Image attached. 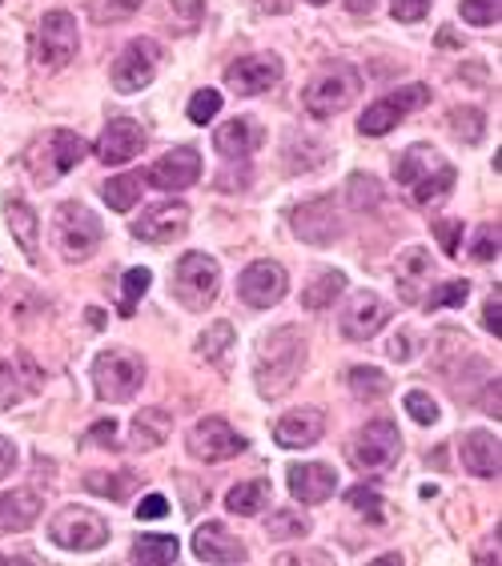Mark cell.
Here are the masks:
<instances>
[{
	"label": "cell",
	"mask_w": 502,
	"mask_h": 566,
	"mask_svg": "<svg viewBox=\"0 0 502 566\" xmlns=\"http://www.w3.org/2000/svg\"><path fill=\"white\" fill-rule=\"evenodd\" d=\"M145 382V362L129 350H105L93 362V386L105 402H129Z\"/></svg>",
	"instance_id": "cell-4"
},
{
	"label": "cell",
	"mask_w": 502,
	"mask_h": 566,
	"mask_svg": "<svg viewBox=\"0 0 502 566\" xmlns=\"http://www.w3.org/2000/svg\"><path fill=\"white\" fill-rule=\"evenodd\" d=\"M346 4H350V13H370L378 0H346Z\"/></svg>",
	"instance_id": "cell-58"
},
{
	"label": "cell",
	"mask_w": 502,
	"mask_h": 566,
	"mask_svg": "<svg viewBox=\"0 0 502 566\" xmlns=\"http://www.w3.org/2000/svg\"><path fill=\"white\" fill-rule=\"evenodd\" d=\"M482 326H487L494 338L502 333V297H499V290L487 297V309H482Z\"/></svg>",
	"instance_id": "cell-50"
},
{
	"label": "cell",
	"mask_w": 502,
	"mask_h": 566,
	"mask_svg": "<svg viewBox=\"0 0 502 566\" xmlns=\"http://www.w3.org/2000/svg\"><path fill=\"white\" fill-rule=\"evenodd\" d=\"M89 443H105V446H117V422H97L93 431H89Z\"/></svg>",
	"instance_id": "cell-54"
},
{
	"label": "cell",
	"mask_w": 502,
	"mask_h": 566,
	"mask_svg": "<svg viewBox=\"0 0 502 566\" xmlns=\"http://www.w3.org/2000/svg\"><path fill=\"white\" fill-rule=\"evenodd\" d=\"M85 153H89V145L77 133H69V129H52V133L33 149V173H37V181L52 185L57 177L73 173L77 165L85 161Z\"/></svg>",
	"instance_id": "cell-8"
},
{
	"label": "cell",
	"mask_w": 502,
	"mask_h": 566,
	"mask_svg": "<svg viewBox=\"0 0 502 566\" xmlns=\"http://www.w3.org/2000/svg\"><path fill=\"white\" fill-rule=\"evenodd\" d=\"M266 503H270V482H237V486L225 494V510L242 518L261 515Z\"/></svg>",
	"instance_id": "cell-30"
},
{
	"label": "cell",
	"mask_w": 502,
	"mask_h": 566,
	"mask_svg": "<svg viewBox=\"0 0 502 566\" xmlns=\"http://www.w3.org/2000/svg\"><path fill=\"white\" fill-rule=\"evenodd\" d=\"M358 93H362V73L350 64H334V69L310 81L306 93H302V105H306L310 117L326 121L334 113H342L350 101H358Z\"/></svg>",
	"instance_id": "cell-3"
},
{
	"label": "cell",
	"mask_w": 502,
	"mask_h": 566,
	"mask_svg": "<svg viewBox=\"0 0 502 566\" xmlns=\"http://www.w3.org/2000/svg\"><path fill=\"white\" fill-rule=\"evenodd\" d=\"M346 382L358 398H386V390H390V378L374 366H354L346 374Z\"/></svg>",
	"instance_id": "cell-36"
},
{
	"label": "cell",
	"mask_w": 502,
	"mask_h": 566,
	"mask_svg": "<svg viewBox=\"0 0 502 566\" xmlns=\"http://www.w3.org/2000/svg\"><path fill=\"white\" fill-rule=\"evenodd\" d=\"M40 382H45V374L28 354L0 357V406H16V402L33 398Z\"/></svg>",
	"instance_id": "cell-17"
},
{
	"label": "cell",
	"mask_w": 502,
	"mask_h": 566,
	"mask_svg": "<svg viewBox=\"0 0 502 566\" xmlns=\"http://www.w3.org/2000/svg\"><path fill=\"white\" fill-rule=\"evenodd\" d=\"M398 455H402V434H398V426H394L390 418L366 422V431L358 434L354 446H350L354 467L358 470H370V474L386 470Z\"/></svg>",
	"instance_id": "cell-9"
},
{
	"label": "cell",
	"mask_w": 502,
	"mask_h": 566,
	"mask_svg": "<svg viewBox=\"0 0 502 566\" xmlns=\"http://www.w3.org/2000/svg\"><path fill=\"white\" fill-rule=\"evenodd\" d=\"M439 45H446V49H454V45H458V37H454V28H442V33H439Z\"/></svg>",
	"instance_id": "cell-59"
},
{
	"label": "cell",
	"mask_w": 502,
	"mask_h": 566,
	"mask_svg": "<svg viewBox=\"0 0 502 566\" xmlns=\"http://www.w3.org/2000/svg\"><path fill=\"white\" fill-rule=\"evenodd\" d=\"M189 225V210L182 201H161L153 210H145L133 222V237L137 241H149V246H161V241H173V237L185 234Z\"/></svg>",
	"instance_id": "cell-18"
},
{
	"label": "cell",
	"mask_w": 502,
	"mask_h": 566,
	"mask_svg": "<svg viewBox=\"0 0 502 566\" xmlns=\"http://www.w3.org/2000/svg\"><path fill=\"white\" fill-rule=\"evenodd\" d=\"M294 234L302 241H314V246H330L338 237V213H334L330 198H314L306 205L294 210Z\"/></svg>",
	"instance_id": "cell-23"
},
{
	"label": "cell",
	"mask_w": 502,
	"mask_h": 566,
	"mask_svg": "<svg viewBox=\"0 0 502 566\" xmlns=\"http://www.w3.org/2000/svg\"><path fill=\"white\" fill-rule=\"evenodd\" d=\"M475 261H478V266H490V261H499V225H478V234H475Z\"/></svg>",
	"instance_id": "cell-46"
},
{
	"label": "cell",
	"mask_w": 502,
	"mask_h": 566,
	"mask_svg": "<svg viewBox=\"0 0 502 566\" xmlns=\"http://www.w3.org/2000/svg\"><path fill=\"white\" fill-rule=\"evenodd\" d=\"M194 554H197V563H209V566H233L249 558L242 542L233 539L221 522H206V527L194 530Z\"/></svg>",
	"instance_id": "cell-21"
},
{
	"label": "cell",
	"mask_w": 502,
	"mask_h": 566,
	"mask_svg": "<svg viewBox=\"0 0 502 566\" xmlns=\"http://www.w3.org/2000/svg\"><path fill=\"white\" fill-rule=\"evenodd\" d=\"M390 13H394V21L415 25V21H422V16L430 13V0H390Z\"/></svg>",
	"instance_id": "cell-48"
},
{
	"label": "cell",
	"mask_w": 502,
	"mask_h": 566,
	"mask_svg": "<svg viewBox=\"0 0 502 566\" xmlns=\"http://www.w3.org/2000/svg\"><path fill=\"white\" fill-rule=\"evenodd\" d=\"M378 198H382V189L374 177H362V173L350 177V205H354V210H374Z\"/></svg>",
	"instance_id": "cell-42"
},
{
	"label": "cell",
	"mask_w": 502,
	"mask_h": 566,
	"mask_svg": "<svg viewBox=\"0 0 502 566\" xmlns=\"http://www.w3.org/2000/svg\"><path fill=\"white\" fill-rule=\"evenodd\" d=\"M430 270H434V261H430L427 249H406L398 266H394V282H398V294L402 302H422V294L430 290Z\"/></svg>",
	"instance_id": "cell-25"
},
{
	"label": "cell",
	"mask_w": 502,
	"mask_h": 566,
	"mask_svg": "<svg viewBox=\"0 0 502 566\" xmlns=\"http://www.w3.org/2000/svg\"><path fill=\"white\" fill-rule=\"evenodd\" d=\"M463 21L466 25H494L499 21V0H463Z\"/></svg>",
	"instance_id": "cell-45"
},
{
	"label": "cell",
	"mask_w": 502,
	"mask_h": 566,
	"mask_svg": "<svg viewBox=\"0 0 502 566\" xmlns=\"http://www.w3.org/2000/svg\"><path fill=\"white\" fill-rule=\"evenodd\" d=\"M165 510H170V498H165V494H145L141 506H137V518H141V522H153V518H165Z\"/></svg>",
	"instance_id": "cell-49"
},
{
	"label": "cell",
	"mask_w": 502,
	"mask_h": 566,
	"mask_svg": "<svg viewBox=\"0 0 502 566\" xmlns=\"http://www.w3.org/2000/svg\"><path fill=\"white\" fill-rule=\"evenodd\" d=\"M153 285V273L145 266H133V270H125V282H121V314L129 318L137 309V302L145 297V290Z\"/></svg>",
	"instance_id": "cell-38"
},
{
	"label": "cell",
	"mask_w": 502,
	"mask_h": 566,
	"mask_svg": "<svg viewBox=\"0 0 502 566\" xmlns=\"http://www.w3.org/2000/svg\"><path fill=\"white\" fill-rule=\"evenodd\" d=\"M185 494H189V510H197L201 503H209V491H197V482L194 479H182Z\"/></svg>",
	"instance_id": "cell-56"
},
{
	"label": "cell",
	"mask_w": 502,
	"mask_h": 566,
	"mask_svg": "<svg viewBox=\"0 0 502 566\" xmlns=\"http://www.w3.org/2000/svg\"><path fill=\"white\" fill-rule=\"evenodd\" d=\"M85 318L93 321V330H101V326H105V314H101V309H89Z\"/></svg>",
	"instance_id": "cell-60"
},
{
	"label": "cell",
	"mask_w": 502,
	"mask_h": 566,
	"mask_svg": "<svg viewBox=\"0 0 502 566\" xmlns=\"http://www.w3.org/2000/svg\"><path fill=\"white\" fill-rule=\"evenodd\" d=\"M141 149H145V129L137 121H129V117H113L97 141V157L105 161V165H125V161H133Z\"/></svg>",
	"instance_id": "cell-20"
},
{
	"label": "cell",
	"mask_w": 502,
	"mask_h": 566,
	"mask_svg": "<svg viewBox=\"0 0 502 566\" xmlns=\"http://www.w3.org/2000/svg\"><path fill=\"white\" fill-rule=\"evenodd\" d=\"M342 290H346V273L342 270H326L318 282L302 294V306L306 309H326V306H334V297L342 294Z\"/></svg>",
	"instance_id": "cell-35"
},
{
	"label": "cell",
	"mask_w": 502,
	"mask_h": 566,
	"mask_svg": "<svg viewBox=\"0 0 502 566\" xmlns=\"http://www.w3.org/2000/svg\"><path fill=\"white\" fill-rule=\"evenodd\" d=\"M434 234H439V241H442L446 253H458V234H463V225L458 222H439L434 225Z\"/></svg>",
	"instance_id": "cell-52"
},
{
	"label": "cell",
	"mask_w": 502,
	"mask_h": 566,
	"mask_svg": "<svg viewBox=\"0 0 502 566\" xmlns=\"http://www.w3.org/2000/svg\"><path fill=\"white\" fill-rule=\"evenodd\" d=\"M137 479L129 474V470H117V474H109V470H93V474H85V491L97 494V498H109V503H125L129 494H133Z\"/></svg>",
	"instance_id": "cell-33"
},
{
	"label": "cell",
	"mask_w": 502,
	"mask_h": 566,
	"mask_svg": "<svg viewBox=\"0 0 502 566\" xmlns=\"http://www.w3.org/2000/svg\"><path fill=\"white\" fill-rule=\"evenodd\" d=\"M394 306L390 302H382L378 294H358L354 302H350V309L342 314V333L350 338V342H366V338H374V333L390 321Z\"/></svg>",
	"instance_id": "cell-19"
},
{
	"label": "cell",
	"mask_w": 502,
	"mask_h": 566,
	"mask_svg": "<svg viewBox=\"0 0 502 566\" xmlns=\"http://www.w3.org/2000/svg\"><path fill=\"white\" fill-rule=\"evenodd\" d=\"M233 338H237V333H233L230 321H213V326H209V330L197 338V354L206 357V362H221V357H225V350L233 345Z\"/></svg>",
	"instance_id": "cell-37"
},
{
	"label": "cell",
	"mask_w": 502,
	"mask_h": 566,
	"mask_svg": "<svg viewBox=\"0 0 502 566\" xmlns=\"http://www.w3.org/2000/svg\"><path fill=\"white\" fill-rule=\"evenodd\" d=\"M346 498H350V506H354V510H362V515H366L374 527H382V522H386V506H382V498H378V491H374V486H354V491L346 494Z\"/></svg>",
	"instance_id": "cell-40"
},
{
	"label": "cell",
	"mask_w": 502,
	"mask_h": 566,
	"mask_svg": "<svg viewBox=\"0 0 502 566\" xmlns=\"http://www.w3.org/2000/svg\"><path fill=\"white\" fill-rule=\"evenodd\" d=\"M16 462H21V455H16V446L9 443L4 434H0V479H9V474L16 470Z\"/></svg>",
	"instance_id": "cell-53"
},
{
	"label": "cell",
	"mask_w": 502,
	"mask_h": 566,
	"mask_svg": "<svg viewBox=\"0 0 502 566\" xmlns=\"http://www.w3.org/2000/svg\"><path fill=\"white\" fill-rule=\"evenodd\" d=\"M326 431L318 410H290L278 426H273V443L282 450H302V446H314Z\"/></svg>",
	"instance_id": "cell-24"
},
{
	"label": "cell",
	"mask_w": 502,
	"mask_h": 566,
	"mask_svg": "<svg viewBox=\"0 0 502 566\" xmlns=\"http://www.w3.org/2000/svg\"><path fill=\"white\" fill-rule=\"evenodd\" d=\"M4 563H9V558H0V566H4Z\"/></svg>",
	"instance_id": "cell-62"
},
{
	"label": "cell",
	"mask_w": 502,
	"mask_h": 566,
	"mask_svg": "<svg viewBox=\"0 0 502 566\" xmlns=\"http://www.w3.org/2000/svg\"><path fill=\"white\" fill-rule=\"evenodd\" d=\"M101 4H105V9H97L101 21H105V16H109V21H117V16H129V13H137V9H141V0H101Z\"/></svg>",
	"instance_id": "cell-51"
},
{
	"label": "cell",
	"mask_w": 502,
	"mask_h": 566,
	"mask_svg": "<svg viewBox=\"0 0 502 566\" xmlns=\"http://www.w3.org/2000/svg\"><path fill=\"white\" fill-rule=\"evenodd\" d=\"M302 366H306V338H302L294 326L273 330L270 338L261 342L258 366H254V378H258L261 398L285 394V390L297 382Z\"/></svg>",
	"instance_id": "cell-2"
},
{
	"label": "cell",
	"mask_w": 502,
	"mask_h": 566,
	"mask_svg": "<svg viewBox=\"0 0 502 566\" xmlns=\"http://www.w3.org/2000/svg\"><path fill=\"white\" fill-rule=\"evenodd\" d=\"M173 431V418L165 410H141L133 418V446L137 450H157Z\"/></svg>",
	"instance_id": "cell-31"
},
{
	"label": "cell",
	"mask_w": 502,
	"mask_h": 566,
	"mask_svg": "<svg viewBox=\"0 0 502 566\" xmlns=\"http://www.w3.org/2000/svg\"><path fill=\"white\" fill-rule=\"evenodd\" d=\"M161 61V45L157 40H129L121 49V57L113 61V89L117 93H141L153 81Z\"/></svg>",
	"instance_id": "cell-11"
},
{
	"label": "cell",
	"mask_w": 502,
	"mask_h": 566,
	"mask_svg": "<svg viewBox=\"0 0 502 566\" xmlns=\"http://www.w3.org/2000/svg\"><path fill=\"white\" fill-rule=\"evenodd\" d=\"M390 354L398 357V362H410V357H415V342H410V338L402 333V338H394V342H390Z\"/></svg>",
	"instance_id": "cell-55"
},
{
	"label": "cell",
	"mask_w": 502,
	"mask_h": 566,
	"mask_svg": "<svg viewBox=\"0 0 502 566\" xmlns=\"http://www.w3.org/2000/svg\"><path fill=\"white\" fill-rule=\"evenodd\" d=\"M213 145H218L221 157H230V161H245L254 149L261 145V129L258 121H249V117H233V121H225L213 133Z\"/></svg>",
	"instance_id": "cell-27"
},
{
	"label": "cell",
	"mask_w": 502,
	"mask_h": 566,
	"mask_svg": "<svg viewBox=\"0 0 502 566\" xmlns=\"http://www.w3.org/2000/svg\"><path fill=\"white\" fill-rule=\"evenodd\" d=\"M310 4H326V0H310Z\"/></svg>",
	"instance_id": "cell-61"
},
{
	"label": "cell",
	"mask_w": 502,
	"mask_h": 566,
	"mask_svg": "<svg viewBox=\"0 0 502 566\" xmlns=\"http://www.w3.org/2000/svg\"><path fill=\"white\" fill-rule=\"evenodd\" d=\"M285 270L278 261H254L249 270L242 273V282H237V294H242L245 306L254 309H270L278 306L285 297Z\"/></svg>",
	"instance_id": "cell-15"
},
{
	"label": "cell",
	"mask_w": 502,
	"mask_h": 566,
	"mask_svg": "<svg viewBox=\"0 0 502 566\" xmlns=\"http://www.w3.org/2000/svg\"><path fill=\"white\" fill-rule=\"evenodd\" d=\"M266 530H270V539H302L310 530V522L297 518L294 510H282V515H273L270 522H266Z\"/></svg>",
	"instance_id": "cell-43"
},
{
	"label": "cell",
	"mask_w": 502,
	"mask_h": 566,
	"mask_svg": "<svg viewBox=\"0 0 502 566\" xmlns=\"http://www.w3.org/2000/svg\"><path fill=\"white\" fill-rule=\"evenodd\" d=\"M141 201V177L137 173H125V177H109L105 181V205L117 213H129Z\"/></svg>",
	"instance_id": "cell-34"
},
{
	"label": "cell",
	"mask_w": 502,
	"mask_h": 566,
	"mask_svg": "<svg viewBox=\"0 0 502 566\" xmlns=\"http://www.w3.org/2000/svg\"><path fill=\"white\" fill-rule=\"evenodd\" d=\"M427 101H430V89L427 85H406V89H398V93H386L382 101L366 105V113H362L358 129H362L366 137H386L394 125L402 121V117H410L415 109H422Z\"/></svg>",
	"instance_id": "cell-10"
},
{
	"label": "cell",
	"mask_w": 502,
	"mask_h": 566,
	"mask_svg": "<svg viewBox=\"0 0 502 566\" xmlns=\"http://www.w3.org/2000/svg\"><path fill=\"white\" fill-rule=\"evenodd\" d=\"M278 81H282V57H273V52L237 57V61L225 69V85H230L237 97H258V93H270Z\"/></svg>",
	"instance_id": "cell-12"
},
{
	"label": "cell",
	"mask_w": 502,
	"mask_h": 566,
	"mask_svg": "<svg viewBox=\"0 0 502 566\" xmlns=\"http://www.w3.org/2000/svg\"><path fill=\"white\" fill-rule=\"evenodd\" d=\"M466 297H470V282H442L439 290H427L422 306H427V309L466 306Z\"/></svg>",
	"instance_id": "cell-39"
},
{
	"label": "cell",
	"mask_w": 502,
	"mask_h": 566,
	"mask_svg": "<svg viewBox=\"0 0 502 566\" xmlns=\"http://www.w3.org/2000/svg\"><path fill=\"white\" fill-rule=\"evenodd\" d=\"M201 177V157H197V149H170L165 157H157V165H149L145 181L161 193H182L189 185Z\"/></svg>",
	"instance_id": "cell-16"
},
{
	"label": "cell",
	"mask_w": 502,
	"mask_h": 566,
	"mask_svg": "<svg viewBox=\"0 0 502 566\" xmlns=\"http://www.w3.org/2000/svg\"><path fill=\"white\" fill-rule=\"evenodd\" d=\"M406 414H410L418 426H434V422H439V402L427 398L422 390H410V394H406Z\"/></svg>",
	"instance_id": "cell-44"
},
{
	"label": "cell",
	"mask_w": 502,
	"mask_h": 566,
	"mask_svg": "<svg viewBox=\"0 0 502 566\" xmlns=\"http://www.w3.org/2000/svg\"><path fill=\"white\" fill-rule=\"evenodd\" d=\"M463 467L475 479H499V438L487 431H470L463 438Z\"/></svg>",
	"instance_id": "cell-28"
},
{
	"label": "cell",
	"mask_w": 502,
	"mask_h": 566,
	"mask_svg": "<svg viewBox=\"0 0 502 566\" xmlns=\"http://www.w3.org/2000/svg\"><path fill=\"white\" fill-rule=\"evenodd\" d=\"M451 125L458 129V137H466V141H478V137H482V129H487V121H482V113H478V109H454L451 113Z\"/></svg>",
	"instance_id": "cell-47"
},
{
	"label": "cell",
	"mask_w": 502,
	"mask_h": 566,
	"mask_svg": "<svg viewBox=\"0 0 502 566\" xmlns=\"http://www.w3.org/2000/svg\"><path fill=\"white\" fill-rule=\"evenodd\" d=\"M52 234H57V246H61L65 258L81 261L101 246L105 225H101V217L89 210V205H81V201H65L61 210H57V217H52Z\"/></svg>",
	"instance_id": "cell-5"
},
{
	"label": "cell",
	"mask_w": 502,
	"mask_h": 566,
	"mask_svg": "<svg viewBox=\"0 0 502 566\" xmlns=\"http://www.w3.org/2000/svg\"><path fill=\"white\" fill-rule=\"evenodd\" d=\"M177 554H182V546L173 534H141L133 542V563L141 566H170L177 563Z\"/></svg>",
	"instance_id": "cell-32"
},
{
	"label": "cell",
	"mask_w": 502,
	"mask_h": 566,
	"mask_svg": "<svg viewBox=\"0 0 502 566\" xmlns=\"http://www.w3.org/2000/svg\"><path fill=\"white\" fill-rule=\"evenodd\" d=\"M490 390H494V394H487V398H482V410H487L490 418H499V378H494V382H490Z\"/></svg>",
	"instance_id": "cell-57"
},
{
	"label": "cell",
	"mask_w": 502,
	"mask_h": 566,
	"mask_svg": "<svg viewBox=\"0 0 502 566\" xmlns=\"http://www.w3.org/2000/svg\"><path fill=\"white\" fill-rule=\"evenodd\" d=\"M218 113H221V93L218 89H201V93H194V101H189V121L209 125Z\"/></svg>",
	"instance_id": "cell-41"
},
{
	"label": "cell",
	"mask_w": 502,
	"mask_h": 566,
	"mask_svg": "<svg viewBox=\"0 0 502 566\" xmlns=\"http://www.w3.org/2000/svg\"><path fill=\"white\" fill-rule=\"evenodd\" d=\"M245 450H249V443L225 418H201L189 431V455L201 458V462H225V458H237Z\"/></svg>",
	"instance_id": "cell-13"
},
{
	"label": "cell",
	"mask_w": 502,
	"mask_h": 566,
	"mask_svg": "<svg viewBox=\"0 0 502 566\" xmlns=\"http://www.w3.org/2000/svg\"><path fill=\"white\" fill-rule=\"evenodd\" d=\"M77 49H81V37H77V21L69 13H49L40 21V61L49 64V69H65V64L73 61Z\"/></svg>",
	"instance_id": "cell-14"
},
{
	"label": "cell",
	"mask_w": 502,
	"mask_h": 566,
	"mask_svg": "<svg viewBox=\"0 0 502 566\" xmlns=\"http://www.w3.org/2000/svg\"><path fill=\"white\" fill-rule=\"evenodd\" d=\"M338 486V470L330 462H294L290 467V491H294L297 503L318 506L326 503Z\"/></svg>",
	"instance_id": "cell-22"
},
{
	"label": "cell",
	"mask_w": 502,
	"mask_h": 566,
	"mask_svg": "<svg viewBox=\"0 0 502 566\" xmlns=\"http://www.w3.org/2000/svg\"><path fill=\"white\" fill-rule=\"evenodd\" d=\"M45 498L37 491H9L0 494V534H21L40 518Z\"/></svg>",
	"instance_id": "cell-26"
},
{
	"label": "cell",
	"mask_w": 502,
	"mask_h": 566,
	"mask_svg": "<svg viewBox=\"0 0 502 566\" xmlns=\"http://www.w3.org/2000/svg\"><path fill=\"white\" fill-rule=\"evenodd\" d=\"M0 4H4V0H0Z\"/></svg>",
	"instance_id": "cell-63"
},
{
	"label": "cell",
	"mask_w": 502,
	"mask_h": 566,
	"mask_svg": "<svg viewBox=\"0 0 502 566\" xmlns=\"http://www.w3.org/2000/svg\"><path fill=\"white\" fill-rule=\"evenodd\" d=\"M394 177H398V185L410 193L415 205H434V201L446 198L454 189V181H458V173H454L451 161L430 145L406 149L402 157H398V165H394Z\"/></svg>",
	"instance_id": "cell-1"
},
{
	"label": "cell",
	"mask_w": 502,
	"mask_h": 566,
	"mask_svg": "<svg viewBox=\"0 0 502 566\" xmlns=\"http://www.w3.org/2000/svg\"><path fill=\"white\" fill-rule=\"evenodd\" d=\"M49 539L52 546L73 554L101 551L109 542V522L101 515H93V510H85V506H65L61 515L49 522Z\"/></svg>",
	"instance_id": "cell-6"
},
{
	"label": "cell",
	"mask_w": 502,
	"mask_h": 566,
	"mask_svg": "<svg viewBox=\"0 0 502 566\" xmlns=\"http://www.w3.org/2000/svg\"><path fill=\"white\" fill-rule=\"evenodd\" d=\"M4 217H9V225H13V237L21 241L25 258L40 261V222H37V213L28 210L21 198H9L4 201Z\"/></svg>",
	"instance_id": "cell-29"
},
{
	"label": "cell",
	"mask_w": 502,
	"mask_h": 566,
	"mask_svg": "<svg viewBox=\"0 0 502 566\" xmlns=\"http://www.w3.org/2000/svg\"><path fill=\"white\" fill-rule=\"evenodd\" d=\"M218 285H221V270L209 253H185V258L177 261V270H173V290H177L185 309L213 306Z\"/></svg>",
	"instance_id": "cell-7"
}]
</instances>
